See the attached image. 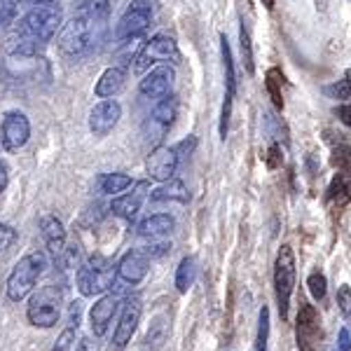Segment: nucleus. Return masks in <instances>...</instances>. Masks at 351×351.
<instances>
[{"mask_svg":"<svg viewBox=\"0 0 351 351\" xmlns=\"http://www.w3.org/2000/svg\"><path fill=\"white\" fill-rule=\"evenodd\" d=\"M110 14V0H82L75 16L61 24L56 33V47L64 56H82L101 43Z\"/></svg>","mask_w":351,"mask_h":351,"instance_id":"f257e3e1","label":"nucleus"},{"mask_svg":"<svg viewBox=\"0 0 351 351\" xmlns=\"http://www.w3.org/2000/svg\"><path fill=\"white\" fill-rule=\"evenodd\" d=\"M64 24V10L56 3H38L16 24V54L33 56L59 33Z\"/></svg>","mask_w":351,"mask_h":351,"instance_id":"f03ea898","label":"nucleus"},{"mask_svg":"<svg viewBox=\"0 0 351 351\" xmlns=\"http://www.w3.org/2000/svg\"><path fill=\"white\" fill-rule=\"evenodd\" d=\"M45 269H47V256L43 251H31L24 258L16 260V265L8 276V286H5L8 298L12 302L26 300L33 293V288H36L38 279L45 274Z\"/></svg>","mask_w":351,"mask_h":351,"instance_id":"7ed1b4c3","label":"nucleus"},{"mask_svg":"<svg viewBox=\"0 0 351 351\" xmlns=\"http://www.w3.org/2000/svg\"><path fill=\"white\" fill-rule=\"evenodd\" d=\"M117 279V265H112L101 253H94L87 263H82L75 271V284L82 298H94L108 293Z\"/></svg>","mask_w":351,"mask_h":351,"instance_id":"20e7f679","label":"nucleus"},{"mask_svg":"<svg viewBox=\"0 0 351 351\" xmlns=\"http://www.w3.org/2000/svg\"><path fill=\"white\" fill-rule=\"evenodd\" d=\"M61 304H64V291L59 286L49 284L38 288L28 300L26 319L36 328H52L61 319Z\"/></svg>","mask_w":351,"mask_h":351,"instance_id":"39448f33","label":"nucleus"},{"mask_svg":"<svg viewBox=\"0 0 351 351\" xmlns=\"http://www.w3.org/2000/svg\"><path fill=\"white\" fill-rule=\"evenodd\" d=\"M293 288H295V253H293V248L288 243H284L279 248V256H276L274 263V291H276V302H279L281 321L288 319Z\"/></svg>","mask_w":351,"mask_h":351,"instance_id":"423d86ee","label":"nucleus"},{"mask_svg":"<svg viewBox=\"0 0 351 351\" xmlns=\"http://www.w3.org/2000/svg\"><path fill=\"white\" fill-rule=\"evenodd\" d=\"M157 3L155 0H134L127 8V12L122 14V19L115 26V38L117 40H132V38H141L152 24Z\"/></svg>","mask_w":351,"mask_h":351,"instance_id":"0eeeda50","label":"nucleus"},{"mask_svg":"<svg viewBox=\"0 0 351 351\" xmlns=\"http://www.w3.org/2000/svg\"><path fill=\"white\" fill-rule=\"evenodd\" d=\"M180 59V52H178V45L171 36H152L150 40L143 43L141 52L136 54V71H145L150 66H157V64H176Z\"/></svg>","mask_w":351,"mask_h":351,"instance_id":"6e6552de","label":"nucleus"},{"mask_svg":"<svg viewBox=\"0 0 351 351\" xmlns=\"http://www.w3.org/2000/svg\"><path fill=\"white\" fill-rule=\"evenodd\" d=\"M321 319L314 304L300 302L298 309V349L300 351H319Z\"/></svg>","mask_w":351,"mask_h":351,"instance_id":"1a4fd4ad","label":"nucleus"},{"mask_svg":"<svg viewBox=\"0 0 351 351\" xmlns=\"http://www.w3.org/2000/svg\"><path fill=\"white\" fill-rule=\"evenodd\" d=\"M0 138H3L5 150L14 152L21 150L31 138V122L21 110L5 112L3 124H0Z\"/></svg>","mask_w":351,"mask_h":351,"instance_id":"9d476101","label":"nucleus"},{"mask_svg":"<svg viewBox=\"0 0 351 351\" xmlns=\"http://www.w3.org/2000/svg\"><path fill=\"white\" fill-rule=\"evenodd\" d=\"M120 117H122L120 101H115V99L99 101L92 108V112H89V132L94 136H99V138H104V136H108L112 129L117 127Z\"/></svg>","mask_w":351,"mask_h":351,"instance_id":"9b49d317","label":"nucleus"},{"mask_svg":"<svg viewBox=\"0 0 351 351\" xmlns=\"http://www.w3.org/2000/svg\"><path fill=\"white\" fill-rule=\"evenodd\" d=\"M120 302L122 298L117 293H106V295H101L92 304V309H89V326H92V332L96 337H104L108 332L112 316L120 309Z\"/></svg>","mask_w":351,"mask_h":351,"instance_id":"f8f14e48","label":"nucleus"},{"mask_svg":"<svg viewBox=\"0 0 351 351\" xmlns=\"http://www.w3.org/2000/svg\"><path fill=\"white\" fill-rule=\"evenodd\" d=\"M176 80V71L169 64H160L157 68H152L150 73H145L143 80L138 82V92L145 99H164L167 94H171Z\"/></svg>","mask_w":351,"mask_h":351,"instance_id":"ddd939ff","label":"nucleus"},{"mask_svg":"<svg viewBox=\"0 0 351 351\" xmlns=\"http://www.w3.org/2000/svg\"><path fill=\"white\" fill-rule=\"evenodd\" d=\"M176 115H178V101H176V96L167 94L164 99H160V104L150 112L148 124H145V132H148L150 138L162 141V136L171 129Z\"/></svg>","mask_w":351,"mask_h":351,"instance_id":"4468645a","label":"nucleus"},{"mask_svg":"<svg viewBox=\"0 0 351 351\" xmlns=\"http://www.w3.org/2000/svg\"><path fill=\"white\" fill-rule=\"evenodd\" d=\"M141 311H143V302H141L138 295H132L124 302L120 324H117L115 335H112V342H115L117 349L127 347V344L132 342L136 328H138V321H141Z\"/></svg>","mask_w":351,"mask_h":351,"instance_id":"2eb2a0df","label":"nucleus"},{"mask_svg":"<svg viewBox=\"0 0 351 351\" xmlns=\"http://www.w3.org/2000/svg\"><path fill=\"white\" fill-rule=\"evenodd\" d=\"M178 155H176L173 148H169V145H157L155 150H150L148 160H145V171L152 180H164L173 178L176 169H178Z\"/></svg>","mask_w":351,"mask_h":351,"instance_id":"dca6fc26","label":"nucleus"},{"mask_svg":"<svg viewBox=\"0 0 351 351\" xmlns=\"http://www.w3.org/2000/svg\"><path fill=\"white\" fill-rule=\"evenodd\" d=\"M148 271H150V258L145 256L141 248L127 251L120 263H117V279L129 286L141 284V281L148 276Z\"/></svg>","mask_w":351,"mask_h":351,"instance_id":"f3484780","label":"nucleus"},{"mask_svg":"<svg viewBox=\"0 0 351 351\" xmlns=\"http://www.w3.org/2000/svg\"><path fill=\"white\" fill-rule=\"evenodd\" d=\"M148 195H150V183L148 180H138V183H134L132 192L112 199L110 211L122 220H132L136 213L141 211V206H143V202L148 199Z\"/></svg>","mask_w":351,"mask_h":351,"instance_id":"a211bd4d","label":"nucleus"},{"mask_svg":"<svg viewBox=\"0 0 351 351\" xmlns=\"http://www.w3.org/2000/svg\"><path fill=\"white\" fill-rule=\"evenodd\" d=\"M124 80H127V71L122 66L106 68L94 84V94L99 99H112V96H117L124 89Z\"/></svg>","mask_w":351,"mask_h":351,"instance_id":"6ab92c4d","label":"nucleus"},{"mask_svg":"<svg viewBox=\"0 0 351 351\" xmlns=\"http://www.w3.org/2000/svg\"><path fill=\"white\" fill-rule=\"evenodd\" d=\"M40 232H43V239L47 243L49 253L54 258H61L66 248V230H64V223H61L56 216H45L40 218Z\"/></svg>","mask_w":351,"mask_h":351,"instance_id":"aec40b11","label":"nucleus"},{"mask_svg":"<svg viewBox=\"0 0 351 351\" xmlns=\"http://www.w3.org/2000/svg\"><path fill=\"white\" fill-rule=\"evenodd\" d=\"M173 228H176V220L169 216V213H155V216H148L145 220H141L138 234L150 237V239H157V237L169 234Z\"/></svg>","mask_w":351,"mask_h":351,"instance_id":"412c9836","label":"nucleus"},{"mask_svg":"<svg viewBox=\"0 0 351 351\" xmlns=\"http://www.w3.org/2000/svg\"><path fill=\"white\" fill-rule=\"evenodd\" d=\"M148 197L152 202H180V204H185L188 202V188L183 185V180L169 178V180H164L157 190H150Z\"/></svg>","mask_w":351,"mask_h":351,"instance_id":"4be33fe9","label":"nucleus"},{"mask_svg":"<svg viewBox=\"0 0 351 351\" xmlns=\"http://www.w3.org/2000/svg\"><path fill=\"white\" fill-rule=\"evenodd\" d=\"M328 202L337 204V206H344V204L351 202V173L339 171L332 178L330 188H328Z\"/></svg>","mask_w":351,"mask_h":351,"instance_id":"5701e85b","label":"nucleus"},{"mask_svg":"<svg viewBox=\"0 0 351 351\" xmlns=\"http://www.w3.org/2000/svg\"><path fill=\"white\" fill-rule=\"evenodd\" d=\"M197 279V260L188 256L180 260L178 269H176V291L178 293H188L192 286H195Z\"/></svg>","mask_w":351,"mask_h":351,"instance_id":"b1692460","label":"nucleus"},{"mask_svg":"<svg viewBox=\"0 0 351 351\" xmlns=\"http://www.w3.org/2000/svg\"><path fill=\"white\" fill-rule=\"evenodd\" d=\"M220 54H223V66H225V94L234 96L237 94V73H234V59H232V49L225 36H220Z\"/></svg>","mask_w":351,"mask_h":351,"instance_id":"393cba45","label":"nucleus"},{"mask_svg":"<svg viewBox=\"0 0 351 351\" xmlns=\"http://www.w3.org/2000/svg\"><path fill=\"white\" fill-rule=\"evenodd\" d=\"M281 84H284V73L279 68H269L267 75H265V87L271 99V104L279 110H284V92H281Z\"/></svg>","mask_w":351,"mask_h":351,"instance_id":"a878e982","label":"nucleus"},{"mask_svg":"<svg viewBox=\"0 0 351 351\" xmlns=\"http://www.w3.org/2000/svg\"><path fill=\"white\" fill-rule=\"evenodd\" d=\"M134 185V180H132V176H127V173H106V176H101V192L104 195H120V192H124L127 188H132Z\"/></svg>","mask_w":351,"mask_h":351,"instance_id":"bb28decb","label":"nucleus"},{"mask_svg":"<svg viewBox=\"0 0 351 351\" xmlns=\"http://www.w3.org/2000/svg\"><path fill=\"white\" fill-rule=\"evenodd\" d=\"M267 339H269V309L263 304L258 314V332H256V344H253V351H267Z\"/></svg>","mask_w":351,"mask_h":351,"instance_id":"cd10ccee","label":"nucleus"},{"mask_svg":"<svg viewBox=\"0 0 351 351\" xmlns=\"http://www.w3.org/2000/svg\"><path fill=\"white\" fill-rule=\"evenodd\" d=\"M239 43H241V59L243 66H246V73L253 75L256 73V61H253V43H251V33H248L246 26H239Z\"/></svg>","mask_w":351,"mask_h":351,"instance_id":"c85d7f7f","label":"nucleus"},{"mask_svg":"<svg viewBox=\"0 0 351 351\" xmlns=\"http://www.w3.org/2000/svg\"><path fill=\"white\" fill-rule=\"evenodd\" d=\"M324 92L330 96V99H337V101L351 99V71L342 77V80H337L335 84H328Z\"/></svg>","mask_w":351,"mask_h":351,"instance_id":"c756f323","label":"nucleus"},{"mask_svg":"<svg viewBox=\"0 0 351 351\" xmlns=\"http://www.w3.org/2000/svg\"><path fill=\"white\" fill-rule=\"evenodd\" d=\"M307 286H309V293L314 300H324L326 293H328V281L321 271H311L309 279H307Z\"/></svg>","mask_w":351,"mask_h":351,"instance_id":"7c9ffc66","label":"nucleus"},{"mask_svg":"<svg viewBox=\"0 0 351 351\" xmlns=\"http://www.w3.org/2000/svg\"><path fill=\"white\" fill-rule=\"evenodd\" d=\"M75 339H77V328L68 326L61 330V335L56 337L54 347L49 351H73V347H75Z\"/></svg>","mask_w":351,"mask_h":351,"instance_id":"2f4dec72","label":"nucleus"},{"mask_svg":"<svg viewBox=\"0 0 351 351\" xmlns=\"http://www.w3.org/2000/svg\"><path fill=\"white\" fill-rule=\"evenodd\" d=\"M332 164L337 167V171H344V173H351V145H337L332 150Z\"/></svg>","mask_w":351,"mask_h":351,"instance_id":"473e14b6","label":"nucleus"},{"mask_svg":"<svg viewBox=\"0 0 351 351\" xmlns=\"http://www.w3.org/2000/svg\"><path fill=\"white\" fill-rule=\"evenodd\" d=\"M167 332H169V328H167V324H164L162 319H157L155 324H152V328L148 330V344L152 342L155 344V347H160V344L164 342V339H167Z\"/></svg>","mask_w":351,"mask_h":351,"instance_id":"72a5a7b5","label":"nucleus"},{"mask_svg":"<svg viewBox=\"0 0 351 351\" xmlns=\"http://www.w3.org/2000/svg\"><path fill=\"white\" fill-rule=\"evenodd\" d=\"M337 307L342 311V316L347 321H351V288L349 286H339L337 291Z\"/></svg>","mask_w":351,"mask_h":351,"instance_id":"f704fd0d","label":"nucleus"},{"mask_svg":"<svg viewBox=\"0 0 351 351\" xmlns=\"http://www.w3.org/2000/svg\"><path fill=\"white\" fill-rule=\"evenodd\" d=\"M19 0H0V24H10L16 14Z\"/></svg>","mask_w":351,"mask_h":351,"instance_id":"c9c22d12","label":"nucleus"},{"mask_svg":"<svg viewBox=\"0 0 351 351\" xmlns=\"http://www.w3.org/2000/svg\"><path fill=\"white\" fill-rule=\"evenodd\" d=\"M195 148H197V138H195V136H190V138H185V141H180V143L173 145L178 160H180V157H190L192 152H195Z\"/></svg>","mask_w":351,"mask_h":351,"instance_id":"e433bc0d","label":"nucleus"},{"mask_svg":"<svg viewBox=\"0 0 351 351\" xmlns=\"http://www.w3.org/2000/svg\"><path fill=\"white\" fill-rule=\"evenodd\" d=\"M16 239V232L10 228V225L0 223V251H5V248H10Z\"/></svg>","mask_w":351,"mask_h":351,"instance_id":"4c0bfd02","label":"nucleus"},{"mask_svg":"<svg viewBox=\"0 0 351 351\" xmlns=\"http://www.w3.org/2000/svg\"><path fill=\"white\" fill-rule=\"evenodd\" d=\"M148 258H157V256H164V253L171 251V243H152L148 248H141Z\"/></svg>","mask_w":351,"mask_h":351,"instance_id":"58836bf2","label":"nucleus"},{"mask_svg":"<svg viewBox=\"0 0 351 351\" xmlns=\"http://www.w3.org/2000/svg\"><path fill=\"white\" fill-rule=\"evenodd\" d=\"M281 160H284V157H281V145L279 143H274L271 145V148L267 150V167L269 169H276L281 164Z\"/></svg>","mask_w":351,"mask_h":351,"instance_id":"ea45409f","label":"nucleus"},{"mask_svg":"<svg viewBox=\"0 0 351 351\" xmlns=\"http://www.w3.org/2000/svg\"><path fill=\"white\" fill-rule=\"evenodd\" d=\"M337 351H351V332L342 328L337 335Z\"/></svg>","mask_w":351,"mask_h":351,"instance_id":"a19ab883","label":"nucleus"},{"mask_svg":"<svg viewBox=\"0 0 351 351\" xmlns=\"http://www.w3.org/2000/svg\"><path fill=\"white\" fill-rule=\"evenodd\" d=\"M80 311H82V302L80 300H75V302L71 304V326L73 328L80 326Z\"/></svg>","mask_w":351,"mask_h":351,"instance_id":"79ce46f5","label":"nucleus"},{"mask_svg":"<svg viewBox=\"0 0 351 351\" xmlns=\"http://www.w3.org/2000/svg\"><path fill=\"white\" fill-rule=\"evenodd\" d=\"M337 117L342 120L347 127H351V104H344V106H339L337 108Z\"/></svg>","mask_w":351,"mask_h":351,"instance_id":"37998d69","label":"nucleus"},{"mask_svg":"<svg viewBox=\"0 0 351 351\" xmlns=\"http://www.w3.org/2000/svg\"><path fill=\"white\" fill-rule=\"evenodd\" d=\"M8 183H10L8 167H5V162L0 160V192H5V190H8Z\"/></svg>","mask_w":351,"mask_h":351,"instance_id":"c03bdc74","label":"nucleus"},{"mask_svg":"<svg viewBox=\"0 0 351 351\" xmlns=\"http://www.w3.org/2000/svg\"><path fill=\"white\" fill-rule=\"evenodd\" d=\"M75 351H96V347H94V342L89 337H82L80 344L75 347Z\"/></svg>","mask_w":351,"mask_h":351,"instance_id":"a18cd8bd","label":"nucleus"},{"mask_svg":"<svg viewBox=\"0 0 351 351\" xmlns=\"http://www.w3.org/2000/svg\"><path fill=\"white\" fill-rule=\"evenodd\" d=\"M263 5H265L267 10H274V0H263Z\"/></svg>","mask_w":351,"mask_h":351,"instance_id":"49530a36","label":"nucleus"},{"mask_svg":"<svg viewBox=\"0 0 351 351\" xmlns=\"http://www.w3.org/2000/svg\"><path fill=\"white\" fill-rule=\"evenodd\" d=\"M26 3H31V5H38V3H54V0H26Z\"/></svg>","mask_w":351,"mask_h":351,"instance_id":"de8ad7c7","label":"nucleus"}]
</instances>
